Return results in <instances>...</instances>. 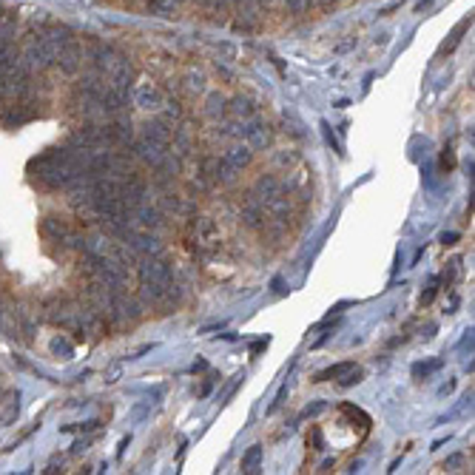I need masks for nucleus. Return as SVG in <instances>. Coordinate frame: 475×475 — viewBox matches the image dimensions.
<instances>
[{
    "mask_svg": "<svg viewBox=\"0 0 475 475\" xmlns=\"http://www.w3.org/2000/svg\"><path fill=\"white\" fill-rule=\"evenodd\" d=\"M12 419H17V401L6 407V412H3V415H0V424H9Z\"/></svg>",
    "mask_w": 475,
    "mask_h": 475,
    "instance_id": "f257e3e1",
    "label": "nucleus"
}]
</instances>
